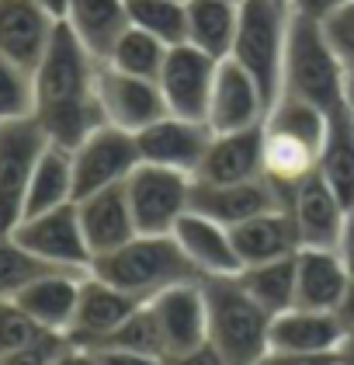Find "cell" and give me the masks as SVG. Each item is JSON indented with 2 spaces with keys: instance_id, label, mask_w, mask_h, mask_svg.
Masks as SVG:
<instances>
[{
  "instance_id": "681fc988",
  "label": "cell",
  "mask_w": 354,
  "mask_h": 365,
  "mask_svg": "<svg viewBox=\"0 0 354 365\" xmlns=\"http://www.w3.org/2000/svg\"><path fill=\"white\" fill-rule=\"evenodd\" d=\"M348 105H351V112H354V73H348Z\"/></svg>"
},
{
  "instance_id": "6da1fadb",
  "label": "cell",
  "mask_w": 354,
  "mask_h": 365,
  "mask_svg": "<svg viewBox=\"0 0 354 365\" xmlns=\"http://www.w3.org/2000/svg\"><path fill=\"white\" fill-rule=\"evenodd\" d=\"M98 73L101 59L90 56V49L70 31V25L59 21L46 56L31 73L35 77L31 118L42 125L49 143L73 150L108 122L98 98Z\"/></svg>"
},
{
  "instance_id": "8fae6325",
  "label": "cell",
  "mask_w": 354,
  "mask_h": 365,
  "mask_svg": "<svg viewBox=\"0 0 354 365\" xmlns=\"http://www.w3.org/2000/svg\"><path fill=\"white\" fill-rule=\"evenodd\" d=\"M216 70H219V59L202 53L198 46H191V42L170 46V53L164 59V70L157 77V84L164 91L167 112L205 122L212 84H216Z\"/></svg>"
},
{
  "instance_id": "9a60e30c",
  "label": "cell",
  "mask_w": 354,
  "mask_h": 365,
  "mask_svg": "<svg viewBox=\"0 0 354 365\" xmlns=\"http://www.w3.org/2000/svg\"><path fill=\"white\" fill-rule=\"evenodd\" d=\"M264 115H268V101H264L257 81L236 59H219L216 84H212V98H209V115H205L209 129L212 133H240V129L261 125Z\"/></svg>"
},
{
  "instance_id": "74e56055",
  "label": "cell",
  "mask_w": 354,
  "mask_h": 365,
  "mask_svg": "<svg viewBox=\"0 0 354 365\" xmlns=\"http://www.w3.org/2000/svg\"><path fill=\"white\" fill-rule=\"evenodd\" d=\"M323 35H327L330 49L337 53L340 66L354 73V0L340 4L327 21H323Z\"/></svg>"
},
{
  "instance_id": "d4e9b609",
  "label": "cell",
  "mask_w": 354,
  "mask_h": 365,
  "mask_svg": "<svg viewBox=\"0 0 354 365\" xmlns=\"http://www.w3.org/2000/svg\"><path fill=\"white\" fill-rule=\"evenodd\" d=\"M87 272H66V268H53L35 282H28L25 289L14 296L28 317L49 331V334H63L70 331L73 309H77V296H80V282Z\"/></svg>"
},
{
  "instance_id": "ab89813d",
  "label": "cell",
  "mask_w": 354,
  "mask_h": 365,
  "mask_svg": "<svg viewBox=\"0 0 354 365\" xmlns=\"http://www.w3.org/2000/svg\"><path fill=\"white\" fill-rule=\"evenodd\" d=\"M340 4H348V0H285L288 14H296V18H309V21H320V25L327 21Z\"/></svg>"
},
{
  "instance_id": "bcb514c9",
  "label": "cell",
  "mask_w": 354,
  "mask_h": 365,
  "mask_svg": "<svg viewBox=\"0 0 354 365\" xmlns=\"http://www.w3.org/2000/svg\"><path fill=\"white\" fill-rule=\"evenodd\" d=\"M337 317L348 331H354V279L348 285V292H344V299H340V307H337Z\"/></svg>"
},
{
  "instance_id": "cb8c5ba5",
  "label": "cell",
  "mask_w": 354,
  "mask_h": 365,
  "mask_svg": "<svg viewBox=\"0 0 354 365\" xmlns=\"http://www.w3.org/2000/svg\"><path fill=\"white\" fill-rule=\"evenodd\" d=\"M174 237L191 257V264L202 272V279L205 275H240L244 272V261H240V254L233 247L229 226L188 209L174 226Z\"/></svg>"
},
{
  "instance_id": "2e32d148",
  "label": "cell",
  "mask_w": 354,
  "mask_h": 365,
  "mask_svg": "<svg viewBox=\"0 0 354 365\" xmlns=\"http://www.w3.org/2000/svg\"><path fill=\"white\" fill-rule=\"evenodd\" d=\"M278 205H281V192L268 178H250V181H233V185L191 181V209L229 230Z\"/></svg>"
},
{
  "instance_id": "e0dca14e",
  "label": "cell",
  "mask_w": 354,
  "mask_h": 365,
  "mask_svg": "<svg viewBox=\"0 0 354 365\" xmlns=\"http://www.w3.org/2000/svg\"><path fill=\"white\" fill-rule=\"evenodd\" d=\"M139 307H142V299H136V296L115 289L111 282L98 279V275L87 272L80 282V296H77V309H73L66 341L83 344V348H98V344Z\"/></svg>"
},
{
  "instance_id": "484cf974",
  "label": "cell",
  "mask_w": 354,
  "mask_h": 365,
  "mask_svg": "<svg viewBox=\"0 0 354 365\" xmlns=\"http://www.w3.org/2000/svg\"><path fill=\"white\" fill-rule=\"evenodd\" d=\"M233 247L240 254V261L246 264H264V261H274V257H288L302 247L299 230H296V220L285 205L278 209H268L246 223L233 226Z\"/></svg>"
},
{
  "instance_id": "f907efd6",
  "label": "cell",
  "mask_w": 354,
  "mask_h": 365,
  "mask_svg": "<svg viewBox=\"0 0 354 365\" xmlns=\"http://www.w3.org/2000/svg\"><path fill=\"white\" fill-rule=\"evenodd\" d=\"M281 4H285V0H281Z\"/></svg>"
},
{
  "instance_id": "5bb4252c",
  "label": "cell",
  "mask_w": 354,
  "mask_h": 365,
  "mask_svg": "<svg viewBox=\"0 0 354 365\" xmlns=\"http://www.w3.org/2000/svg\"><path fill=\"white\" fill-rule=\"evenodd\" d=\"M281 205L292 212L296 230H299L302 247H337L340 226L348 216V205L337 198V192L327 185V178L320 170L306 174L299 185H292Z\"/></svg>"
},
{
  "instance_id": "816d5d0a",
  "label": "cell",
  "mask_w": 354,
  "mask_h": 365,
  "mask_svg": "<svg viewBox=\"0 0 354 365\" xmlns=\"http://www.w3.org/2000/svg\"><path fill=\"white\" fill-rule=\"evenodd\" d=\"M333 365H337V362H333Z\"/></svg>"
},
{
  "instance_id": "ba28073f",
  "label": "cell",
  "mask_w": 354,
  "mask_h": 365,
  "mask_svg": "<svg viewBox=\"0 0 354 365\" xmlns=\"http://www.w3.org/2000/svg\"><path fill=\"white\" fill-rule=\"evenodd\" d=\"M191 181L194 178L181 170L139 164L125 178V195L139 233H174L177 220L191 209Z\"/></svg>"
},
{
  "instance_id": "ffe728a7",
  "label": "cell",
  "mask_w": 354,
  "mask_h": 365,
  "mask_svg": "<svg viewBox=\"0 0 354 365\" xmlns=\"http://www.w3.org/2000/svg\"><path fill=\"white\" fill-rule=\"evenodd\" d=\"M77 216H80V230L90 247V257L115 251L139 233L125 185H111V188L77 198Z\"/></svg>"
},
{
  "instance_id": "d590c367",
  "label": "cell",
  "mask_w": 354,
  "mask_h": 365,
  "mask_svg": "<svg viewBox=\"0 0 354 365\" xmlns=\"http://www.w3.org/2000/svg\"><path fill=\"white\" fill-rule=\"evenodd\" d=\"M35 112V77L21 63L0 53V122L28 118Z\"/></svg>"
},
{
  "instance_id": "277c9868",
  "label": "cell",
  "mask_w": 354,
  "mask_h": 365,
  "mask_svg": "<svg viewBox=\"0 0 354 365\" xmlns=\"http://www.w3.org/2000/svg\"><path fill=\"white\" fill-rule=\"evenodd\" d=\"M209 344L226 365H250L271 348V313L261 307L236 275H205Z\"/></svg>"
},
{
  "instance_id": "60d3db41",
  "label": "cell",
  "mask_w": 354,
  "mask_h": 365,
  "mask_svg": "<svg viewBox=\"0 0 354 365\" xmlns=\"http://www.w3.org/2000/svg\"><path fill=\"white\" fill-rule=\"evenodd\" d=\"M98 365H164L157 355H142V351H125V348H90Z\"/></svg>"
},
{
  "instance_id": "4316f807",
  "label": "cell",
  "mask_w": 354,
  "mask_h": 365,
  "mask_svg": "<svg viewBox=\"0 0 354 365\" xmlns=\"http://www.w3.org/2000/svg\"><path fill=\"white\" fill-rule=\"evenodd\" d=\"M63 21L90 49L94 59L111 56L115 42L129 29V4L125 0H70Z\"/></svg>"
},
{
  "instance_id": "7dc6e473",
  "label": "cell",
  "mask_w": 354,
  "mask_h": 365,
  "mask_svg": "<svg viewBox=\"0 0 354 365\" xmlns=\"http://www.w3.org/2000/svg\"><path fill=\"white\" fill-rule=\"evenodd\" d=\"M333 362L337 365H354V331H344L337 351H333Z\"/></svg>"
},
{
  "instance_id": "7c38bea8",
  "label": "cell",
  "mask_w": 354,
  "mask_h": 365,
  "mask_svg": "<svg viewBox=\"0 0 354 365\" xmlns=\"http://www.w3.org/2000/svg\"><path fill=\"white\" fill-rule=\"evenodd\" d=\"M212 129L202 118H184V115H170L157 118L153 125H146L142 133H136L139 157L142 164H160V168L181 170V174H198L205 150L212 143Z\"/></svg>"
},
{
  "instance_id": "603a6c76",
  "label": "cell",
  "mask_w": 354,
  "mask_h": 365,
  "mask_svg": "<svg viewBox=\"0 0 354 365\" xmlns=\"http://www.w3.org/2000/svg\"><path fill=\"white\" fill-rule=\"evenodd\" d=\"M344 331L348 327L333 309L288 307L271 317V348L296 355H333Z\"/></svg>"
},
{
  "instance_id": "ee69618b",
  "label": "cell",
  "mask_w": 354,
  "mask_h": 365,
  "mask_svg": "<svg viewBox=\"0 0 354 365\" xmlns=\"http://www.w3.org/2000/svg\"><path fill=\"white\" fill-rule=\"evenodd\" d=\"M49 365H98V359H94L90 348L73 344V341H63V348L56 351V359Z\"/></svg>"
},
{
  "instance_id": "44dd1931",
  "label": "cell",
  "mask_w": 354,
  "mask_h": 365,
  "mask_svg": "<svg viewBox=\"0 0 354 365\" xmlns=\"http://www.w3.org/2000/svg\"><path fill=\"white\" fill-rule=\"evenodd\" d=\"M351 279V268L344 264L337 247H299L296 254V307L337 313Z\"/></svg>"
},
{
  "instance_id": "ac0fdd59",
  "label": "cell",
  "mask_w": 354,
  "mask_h": 365,
  "mask_svg": "<svg viewBox=\"0 0 354 365\" xmlns=\"http://www.w3.org/2000/svg\"><path fill=\"white\" fill-rule=\"evenodd\" d=\"M56 18L38 0H0V53L35 73L56 35Z\"/></svg>"
},
{
  "instance_id": "4fadbf2b",
  "label": "cell",
  "mask_w": 354,
  "mask_h": 365,
  "mask_svg": "<svg viewBox=\"0 0 354 365\" xmlns=\"http://www.w3.org/2000/svg\"><path fill=\"white\" fill-rule=\"evenodd\" d=\"M98 98H101L108 125H118L125 133H142L146 125L167 115L164 91L157 81L122 73L108 63H101V73H98Z\"/></svg>"
},
{
  "instance_id": "836d02e7",
  "label": "cell",
  "mask_w": 354,
  "mask_h": 365,
  "mask_svg": "<svg viewBox=\"0 0 354 365\" xmlns=\"http://www.w3.org/2000/svg\"><path fill=\"white\" fill-rule=\"evenodd\" d=\"M98 348H125V351H142V355H157V359L167 355L164 334H160V324H157L150 303H142L139 309H132Z\"/></svg>"
},
{
  "instance_id": "8992f818",
  "label": "cell",
  "mask_w": 354,
  "mask_h": 365,
  "mask_svg": "<svg viewBox=\"0 0 354 365\" xmlns=\"http://www.w3.org/2000/svg\"><path fill=\"white\" fill-rule=\"evenodd\" d=\"M288 7L281 0H240V25L233 38V53L246 73L257 81L268 108L281 98L285 42H288Z\"/></svg>"
},
{
  "instance_id": "d6986e66",
  "label": "cell",
  "mask_w": 354,
  "mask_h": 365,
  "mask_svg": "<svg viewBox=\"0 0 354 365\" xmlns=\"http://www.w3.org/2000/svg\"><path fill=\"white\" fill-rule=\"evenodd\" d=\"M150 309H153V317H157V324H160L167 355L188 351V348H194V344L209 341V317H205L202 279L198 282H181V285L164 289L160 296L150 299Z\"/></svg>"
},
{
  "instance_id": "8d00e7d4",
  "label": "cell",
  "mask_w": 354,
  "mask_h": 365,
  "mask_svg": "<svg viewBox=\"0 0 354 365\" xmlns=\"http://www.w3.org/2000/svg\"><path fill=\"white\" fill-rule=\"evenodd\" d=\"M42 334H49V331H42L21 309L18 299H0V355L18 351V348L31 344L35 337H42Z\"/></svg>"
},
{
  "instance_id": "83f0119b",
  "label": "cell",
  "mask_w": 354,
  "mask_h": 365,
  "mask_svg": "<svg viewBox=\"0 0 354 365\" xmlns=\"http://www.w3.org/2000/svg\"><path fill=\"white\" fill-rule=\"evenodd\" d=\"M240 25V0H188V42L202 53L226 59Z\"/></svg>"
},
{
  "instance_id": "7402d4cb",
  "label": "cell",
  "mask_w": 354,
  "mask_h": 365,
  "mask_svg": "<svg viewBox=\"0 0 354 365\" xmlns=\"http://www.w3.org/2000/svg\"><path fill=\"white\" fill-rule=\"evenodd\" d=\"M250 178H264L261 125L240 129V133H216L209 150H205V160L194 174V181L233 185V181H250Z\"/></svg>"
},
{
  "instance_id": "3957f363",
  "label": "cell",
  "mask_w": 354,
  "mask_h": 365,
  "mask_svg": "<svg viewBox=\"0 0 354 365\" xmlns=\"http://www.w3.org/2000/svg\"><path fill=\"white\" fill-rule=\"evenodd\" d=\"M90 275L111 282L115 289L136 296L142 303H150L170 285L202 279V272L191 264V257L174 233H136L129 244L98 254L90 261Z\"/></svg>"
},
{
  "instance_id": "5b68a950",
  "label": "cell",
  "mask_w": 354,
  "mask_h": 365,
  "mask_svg": "<svg viewBox=\"0 0 354 365\" xmlns=\"http://www.w3.org/2000/svg\"><path fill=\"white\" fill-rule=\"evenodd\" d=\"M281 94L302 98L316 105L323 115H337L348 105V70L330 49L323 25L309 18H288V42H285V70H281Z\"/></svg>"
},
{
  "instance_id": "7a4b0ae2",
  "label": "cell",
  "mask_w": 354,
  "mask_h": 365,
  "mask_svg": "<svg viewBox=\"0 0 354 365\" xmlns=\"http://www.w3.org/2000/svg\"><path fill=\"white\" fill-rule=\"evenodd\" d=\"M261 140L264 178L285 195L292 185H299L306 174L320 168V153L327 143V115L302 98L281 94L261 122Z\"/></svg>"
},
{
  "instance_id": "b9f144b4",
  "label": "cell",
  "mask_w": 354,
  "mask_h": 365,
  "mask_svg": "<svg viewBox=\"0 0 354 365\" xmlns=\"http://www.w3.org/2000/svg\"><path fill=\"white\" fill-rule=\"evenodd\" d=\"M250 365H333V355H296V351L268 348L261 359H254Z\"/></svg>"
},
{
  "instance_id": "7bdbcfd3",
  "label": "cell",
  "mask_w": 354,
  "mask_h": 365,
  "mask_svg": "<svg viewBox=\"0 0 354 365\" xmlns=\"http://www.w3.org/2000/svg\"><path fill=\"white\" fill-rule=\"evenodd\" d=\"M164 365H226V362H222V355H219L209 341H202V344H194V348H188V351L167 355Z\"/></svg>"
},
{
  "instance_id": "f6af8a7d",
  "label": "cell",
  "mask_w": 354,
  "mask_h": 365,
  "mask_svg": "<svg viewBox=\"0 0 354 365\" xmlns=\"http://www.w3.org/2000/svg\"><path fill=\"white\" fill-rule=\"evenodd\" d=\"M337 254L344 257V264L351 268V275H354V205L348 209L344 226H340V237H337Z\"/></svg>"
},
{
  "instance_id": "52a82bcc",
  "label": "cell",
  "mask_w": 354,
  "mask_h": 365,
  "mask_svg": "<svg viewBox=\"0 0 354 365\" xmlns=\"http://www.w3.org/2000/svg\"><path fill=\"white\" fill-rule=\"evenodd\" d=\"M46 146L49 136L31 115L0 122V233H11L25 220L28 185Z\"/></svg>"
},
{
  "instance_id": "1f68e13d",
  "label": "cell",
  "mask_w": 354,
  "mask_h": 365,
  "mask_svg": "<svg viewBox=\"0 0 354 365\" xmlns=\"http://www.w3.org/2000/svg\"><path fill=\"white\" fill-rule=\"evenodd\" d=\"M167 53H170V46H167V42H160L157 35L136 29V25H129V29L122 31V38L115 42V49H111V56L105 59V63L115 66V70H122V73L157 81V77H160V70H164Z\"/></svg>"
},
{
  "instance_id": "f546056e",
  "label": "cell",
  "mask_w": 354,
  "mask_h": 365,
  "mask_svg": "<svg viewBox=\"0 0 354 365\" xmlns=\"http://www.w3.org/2000/svg\"><path fill=\"white\" fill-rule=\"evenodd\" d=\"M320 174L337 192V198L351 209L354 205V112L344 108L327 115V143L320 153Z\"/></svg>"
},
{
  "instance_id": "f35d334b",
  "label": "cell",
  "mask_w": 354,
  "mask_h": 365,
  "mask_svg": "<svg viewBox=\"0 0 354 365\" xmlns=\"http://www.w3.org/2000/svg\"><path fill=\"white\" fill-rule=\"evenodd\" d=\"M63 334H42L35 337L31 344L25 348H18V351H7V355H0V365H49L56 359V351L63 348Z\"/></svg>"
},
{
  "instance_id": "c3c4849f",
  "label": "cell",
  "mask_w": 354,
  "mask_h": 365,
  "mask_svg": "<svg viewBox=\"0 0 354 365\" xmlns=\"http://www.w3.org/2000/svg\"><path fill=\"white\" fill-rule=\"evenodd\" d=\"M38 4H42V7H49L56 18L63 21V14H66V4H70V0H38Z\"/></svg>"
},
{
  "instance_id": "4dcf8cb0",
  "label": "cell",
  "mask_w": 354,
  "mask_h": 365,
  "mask_svg": "<svg viewBox=\"0 0 354 365\" xmlns=\"http://www.w3.org/2000/svg\"><path fill=\"white\" fill-rule=\"evenodd\" d=\"M299 254V251H296ZM296 254L288 257H274L264 264H246L236 279L244 282V289L268 309V313H281V309L296 307Z\"/></svg>"
},
{
  "instance_id": "30bf717a",
  "label": "cell",
  "mask_w": 354,
  "mask_h": 365,
  "mask_svg": "<svg viewBox=\"0 0 354 365\" xmlns=\"http://www.w3.org/2000/svg\"><path fill=\"white\" fill-rule=\"evenodd\" d=\"M14 240L42 257L53 268H66V272H90V247L83 240L80 216H77V202H66L49 212H35L25 216L21 223L11 230Z\"/></svg>"
},
{
  "instance_id": "d6a6232c",
  "label": "cell",
  "mask_w": 354,
  "mask_h": 365,
  "mask_svg": "<svg viewBox=\"0 0 354 365\" xmlns=\"http://www.w3.org/2000/svg\"><path fill=\"white\" fill-rule=\"evenodd\" d=\"M129 25L157 35L167 46L188 42V0H125Z\"/></svg>"
},
{
  "instance_id": "9c48e42d",
  "label": "cell",
  "mask_w": 354,
  "mask_h": 365,
  "mask_svg": "<svg viewBox=\"0 0 354 365\" xmlns=\"http://www.w3.org/2000/svg\"><path fill=\"white\" fill-rule=\"evenodd\" d=\"M73 157V195L83 198L111 185H125V178L142 164L136 133H125L118 125L94 129L80 146L70 150Z\"/></svg>"
},
{
  "instance_id": "f1b7e54d",
  "label": "cell",
  "mask_w": 354,
  "mask_h": 365,
  "mask_svg": "<svg viewBox=\"0 0 354 365\" xmlns=\"http://www.w3.org/2000/svg\"><path fill=\"white\" fill-rule=\"evenodd\" d=\"M66 202H77V195H73V157H70L66 146L49 143L42 150L38 164H35L31 185H28L25 216L49 212V209H59Z\"/></svg>"
},
{
  "instance_id": "e575fe53",
  "label": "cell",
  "mask_w": 354,
  "mask_h": 365,
  "mask_svg": "<svg viewBox=\"0 0 354 365\" xmlns=\"http://www.w3.org/2000/svg\"><path fill=\"white\" fill-rule=\"evenodd\" d=\"M46 272H53V264L25 251L14 240V233H0V299H14L28 282H35Z\"/></svg>"
}]
</instances>
